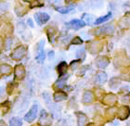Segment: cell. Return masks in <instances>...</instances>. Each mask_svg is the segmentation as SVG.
I'll use <instances>...</instances> for the list:
<instances>
[{"label": "cell", "mask_w": 130, "mask_h": 126, "mask_svg": "<svg viewBox=\"0 0 130 126\" xmlns=\"http://www.w3.org/2000/svg\"><path fill=\"white\" fill-rule=\"evenodd\" d=\"M74 8V7H62V8H58L57 10L60 12V13H62V14H66V13H69L70 11H72Z\"/></svg>", "instance_id": "16"}, {"label": "cell", "mask_w": 130, "mask_h": 126, "mask_svg": "<svg viewBox=\"0 0 130 126\" xmlns=\"http://www.w3.org/2000/svg\"><path fill=\"white\" fill-rule=\"evenodd\" d=\"M77 118H78V124L79 125H84L85 122L87 121V116L83 114V113L78 112L77 113Z\"/></svg>", "instance_id": "15"}, {"label": "cell", "mask_w": 130, "mask_h": 126, "mask_svg": "<svg viewBox=\"0 0 130 126\" xmlns=\"http://www.w3.org/2000/svg\"><path fill=\"white\" fill-rule=\"evenodd\" d=\"M111 17V13L107 14V15H106V16H104V17H100V18H99V19L96 20L95 24H100V23H102V22H106V21H108Z\"/></svg>", "instance_id": "17"}, {"label": "cell", "mask_w": 130, "mask_h": 126, "mask_svg": "<svg viewBox=\"0 0 130 126\" xmlns=\"http://www.w3.org/2000/svg\"><path fill=\"white\" fill-rule=\"evenodd\" d=\"M85 50L84 49H80V50H78L77 52H76V56L78 57V58H80V59H85Z\"/></svg>", "instance_id": "21"}, {"label": "cell", "mask_w": 130, "mask_h": 126, "mask_svg": "<svg viewBox=\"0 0 130 126\" xmlns=\"http://www.w3.org/2000/svg\"><path fill=\"white\" fill-rule=\"evenodd\" d=\"M68 27H70V28H73V29H80V28H83V27L86 26V23L85 22L81 21V20H73V21H71L70 22H68L67 24Z\"/></svg>", "instance_id": "4"}, {"label": "cell", "mask_w": 130, "mask_h": 126, "mask_svg": "<svg viewBox=\"0 0 130 126\" xmlns=\"http://www.w3.org/2000/svg\"><path fill=\"white\" fill-rule=\"evenodd\" d=\"M54 55H55L54 52H53V51H52V52H51V51H50V52H49V53H48V58H49V59H53V58H54Z\"/></svg>", "instance_id": "25"}, {"label": "cell", "mask_w": 130, "mask_h": 126, "mask_svg": "<svg viewBox=\"0 0 130 126\" xmlns=\"http://www.w3.org/2000/svg\"><path fill=\"white\" fill-rule=\"evenodd\" d=\"M107 81V75L104 73H99L96 76V82L99 83H104Z\"/></svg>", "instance_id": "13"}, {"label": "cell", "mask_w": 130, "mask_h": 126, "mask_svg": "<svg viewBox=\"0 0 130 126\" xmlns=\"http://www.w3.org/2000/svg\"><path fill=\"white\" fill-rule=\"evenodd\" d=\"M11 67L9 65H7V64H2L0 65V74L1 75H7V74H10L11 73Z\"/></svg>", "instance_id": "8"}, {"label": "cell", "mask_w": 130, "mask_h": 126, "mask_svg": "<svg viewBox=\"0 0 130 126\" xmlns=\"http://www.w3.org/2000/svg\"><path fill=\"white\" fill-rule=\"evenodd\" d=\"M66 1H67V2H70V1H71V0H66Z\"/></svg>", "instance_id": "29"}, {"label": "cell", "mask_w": 130, "mask_h": 126, "mask_svg": "<svg viewBox=\"0 0 130 126\" xmlns=\"http://www.w3.org/2000/svg\"><path fill=\"white\" fill-rule=\"evenodd\" d=\"M28 22V24L30 25L31 27H34V23H32V21L31 19L28 20V22Z\"/></svg>", "instance_id": "26"}, {"label": "cell", "mask_w": 130, "mask_h": 126, "mask_svg": "<svg viewBox=\"0 0 130 126\" xmlns=\"http://www.w3.org/2000/svg\"><path fill=\"white\" fill-rule=\"evenodd\" d=\"M26 53H27V49H26L25 46H19L18 48H16L13 51V53H12V59L19 60V59H22L26 55Z\"/></svg>", "instance_id": "1"}, {"label": "cell", "mask_w": 130, "mask_h": 126, "mask_svg": "<svg viewBox=\"0 0 130 126\" xmlns=\"http://www.w3.org/2000/svg\"><path fill=\"white\" fill-rule=\"evenodd\" d=\"M37 110H38L37 105H34V106L31 107V110H29V112L25 115V117H24L25 121H28V122L34 121V120L36 118V115H37Z\"/></svg>", "instance_id": "2"}, {"label": "cell", "mask_w": 130, "mask_h": 126, "mask_svg": "<svg viewBox=\"0 0 130 126\" xmlns=\"http://www.w3.org/2000/svg\"><path fill=\"white\" fill-rule=\"evenodd\" d=\"M130 114V110L128 107H122L118 110V115L121 120H125Z\"/></svg>", "instance_id": "6"}, {"label": "cell", "mask_w": 130, "mask_h": 126, "mask_svg": "<svg viewBox=\"0 0 130 126\" xmlns=\"http://www.w3.org/2000/svg\"><path fill=\"white\" fill-rule=\"evenodd\" d=\"M10 45H11V40L10 38H8V39H7V42H6V49L10 48Z\"/></svg>", "instance_id": "24"}, {"label": "cell", "mask_w": 130, "mask_h": 126, "mask_svg": "<svg viewBox=\"0 0 130 126\" xmlns=\"http://www.w3.org/2000/svg\"><path fill=\"white\" fill-rule=\"evenodd\" d=\"M120 83V81L116 78H112L110 82V86H111V88H116L117 85H119Z\"/></svg>", "instance_id": "20"}, {"label": "cell", "mask_w": 130, "mask_h": 126, "mask_svg": "<svg viewBox=\"0 0 130 126\" xmlns=\"http://www.w3.org/2000/svg\"><path fill=\"white\" fill-rule=\"evenodd\" d=\"M99 32L100 33H112L114 32V26L112 24H108V25H105V26L101 27L100 30H99Z\"/></svg>", "instance_id": "7"}, {"label": "cell", "mask_w": 130, "mask_h": 126, "mask_svg": "<svg viewBox=\"0 0 130 126\" xmlns=\"http://www.w3.org/2000/svg\"><path fill=\"white\" fill-rule=\"evenodd\" d=\"M116 101V97L114 96L113 94H109L107 95L104 99H103V102L105 103L106 105H113Z\"/></svg>", "instance_id": "9"}, {"label": "cell", "mask_w": 130, "mask_h": 126, "mask_svg": "<svg viewBox=\"0 0 130 126\" xmlns=\"http://www.w3.org/2000/svg\"><path fill=\"white\" fill-rule=\"evenodd\" d=\"M39 50H40V52L38 54V56L36 57V60L39 61L40 63H43V61L45 60V53H44V51L42 50V48H40Z\"/></svg>", "instance_id": "19"}, {"label": "cell", "mask_w": 130, "mask_h": 126, "mask_svg": "<svg viewBox=\"0 0 130 126\" xmlns=\"http://www.w3.org/2000/svg\"><path fill=\"white\" fill-rule=\"evenodd\" d=\"M72 43H73V45H81V44L83 43V40H82L80 37H75L73 40V42H72Z\"/></svg>", "instance_id": "22"}, {"label": "cell", "mask_w": 130, "mask_h": 126, "mask_svg": "<svg viewBox=\"0 0 130 126\" xmlns=\"http://www.w3.org/2000/svg\"><path fill=\"white\" fill-rule=\"evenodd\" d=\"M109 59L106 57H102L97 60V65L99 68H105L109 65Z\"/></svg>", "instance_id": "11"}, {"label": "cell", "mask_w": 130, "mask_h": 126, "mask_svg": "<svg viewBox=\"0 0 130 126\" xmlns=\"http://www.w3.org/2000/svg\"><path fill=\"white\" fill-rule=\"evenodd\" d=\"M122 101L124 103H130V95H127V96H125L122 98Z\"/></svg>", "instance_id": "23"}, {"label": "cell", "mask_w": 130, "mask_h": 126, "mask_svg": "<svg viewBox=\"0 0 130 126\" xmlns=\"http://www.w3.org/2000/svg\"><path fill=\"white\" fill-rule=\"evenodd\" d=\"M35 21L37 22V23L39 25L45 24L46 22H48V20H49L48 15L46 13H42V12L35 14Z\"/></svg>", "instance_id": "3"}, {"label": "cell", "mask_w": 130, "mask_h": 126, "mask_svg": "<svg viewBox=\"0 0 130 126\" xmlns=\"http://www.w3.org/2000/svg\"><path fill=\"white\" fill-rule=\"evenodd\" d=\"M2 47V41H1V38H0V49Z\"/></svg>", "instance_id": "27"}, {"label": "cell", "mask_w": 130, "mask_h": 126, "mask_svg": "<svg viewBox=\"0 0 130 126\" xmlns=\"http://www.w3.org/2000/svg\"><path fill=\"white\" fill-rule=\"evenodd\" d=\"M11 126H21L22 125V121L20 118H12L9 121Z\"/></svg>", "instance_id": "18"}, {"label": "cell", "mask_w": 130, "mask_h": 126, "mask_svg": "<svg viewBox=\"0 0 130 126\" xmlns=\"http://www.w3.org/2000/svg\"><path fill=\"white\" fill-rule=\"evenodd\" d=\"M93 99H94V95L92 94V92H85L84 96H83V102L84 103H91L93 101Z\"/></svg>", "instance_id": "10"}, {"label": "cell", "mask_w": 130, "mask_h": 126, "mask_svg": "<svg viewBox=\"0 0 130 126\" xmlns=\"http://www.w3.org/2000/svg\"><path fill=\"white\" fill-rule=\"evenodd\" d=\"M67 98V95L65 94L64 92H57L54 94V100L55 101H62Z\"/></svg>", "instance_id": "12"}, {"label": "cell", "mask_w": 130, "mask_h": 126, "mask_svg": "<svg viewBox=\"0 0 130 126\" xmlns=\"http://www.w3.org/2000/svg\"><path fill=\"white\" fill-rule=\"evenodd\" d=\"M24 1H28V2H30V1H32V0H24Z\"/></svg>", "instance_id": "28"}, {"label": "cell", "mask_w": 130, "mask_h": 126, "mask_svg": "<svg viewBox=\"0 0 130 126\" xmlns=\"http://www.w3.org/2000/svg\"><path fill=\"white\" fill-rule=\"evenodd\" d=\"M58 70H59L60 75H63V74L66 73V70H67V63L64 61L60 63L59 67H58Z\"/></svg>", "instance_id": "14"}, {"label": "cell", "mask_w": 130, "mask_h": 126, "mask_svg": "<svg viewBox=\"0 0 130 126\" xmlns=\"http://www.w3.org/2000/svg\"><path fill=\"white\" fill-rule=\"evenodd\" d=\"M25 75V70H24V67L22 66V65H17L16 67H15V77L17 79H22V78L24 77Z\"/></svg>", "instance_id": "5"}]
</instances>
